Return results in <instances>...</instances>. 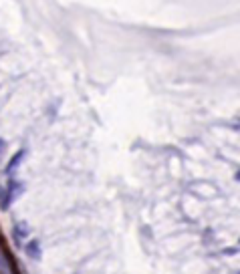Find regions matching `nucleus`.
<instances>
[{"label":"nucleus","instance_id":"1","mask_svg":"<svg viewBox=\"0 0 240 274\" xmlns=\"http://www.w3.org/2000/svg\"><path fill=\"white\" fill-rule=\"evenodd\" d=\"M23 155H25V151H18V153L12 157V162H10V166H8V171H12L14 168H16V166H18V162L23 159Z\"/></svg>","mask_w":240,"mask_h":274},{"label":"nucleus","instance_id":"2","mask_svg":"<svg viewBox=\"0 0 240 274\" xmlns=\"http://www.w3.org/2000/svg\"><path fill=\"white\" fill-rule=\"evenodd\" d=\"M2 145H4V143H2V141H0V151H2Z\"/></svg>","mask_w":240,"mask_h":274},{"label":"nucleus","instance_id":"3","mask_svg":"<svg viewBox=\"0 0 240 274\" xmlns=\"http://www.w3.org/2000/svg\"><path fill=\"white\" fill-rule=\"evenodd\" d=\"M236 177H238V179H240V171H238V175H236Z\"/></svg>","mask_w":240,"mask_h":274}]
</instances>
